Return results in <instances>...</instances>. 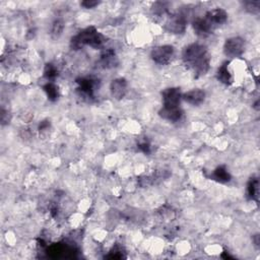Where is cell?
<instances>
[{
	"instance_id": "1",
	"label": "cell",
	"mask_w": 260,
	"mask_h": 260,
	"mask_svg": "<svg viewBox=\"0 0 260 260\" xmlns=\"http://www.w3.org/2000/svg\"><path fill=\"white\" fill-rule=\"evenodd\" d=\"M182 60L197 77L206 74L211 67V57L206 47L198 43H192L185 47L182 52Z\"/></svg>"
},
{
	"instance_id": "2",
	"label": "cell",
	"mask_w": 260,
	"mask_h": 260,
	"mask_svg": "<svg viewBox=\"0 0 260 260\" xmlns=\"http://www.w3.org/2000/svg\"><path fill=\"white\" fill-rule=\"evenodd\" d=\"M105 43V36L99 33L95 27H89L71 39L70 46L73 50H80L85 46H90L94 49H101Z\"/></svg>"
},
{
	"instance_id": "3",
	"label": "cell",
	"mask_w": 260,
	"mask_h": 260,
	"mask_svg": "<svg viewBox=\"0 0 260 260\" xmlns=\"http://www.w3.org/2000/svg\"><path fill=\"white\" fill-rule=\"evenodd\" d=\"M175 56V48L171 45H161L151 49L150 58L159 65H168Z\"/></svg>"
},
{
	"instance_id": "4",
	"label": "cell",
	"mask_w": 260,
	"mask_h": 260,
	"mask_svg": "<svg viewBox=\"0 0 260 260\" xmlns=\"http://www.w3.org/2000/svg\"><path fill=\"white\" fill-rule=\"evenodd\" d=\"M187 28V17L184 13L176 12L169 14L166 22L165 29L172 34H183Z\"/></svg>"
},
{
	"instance_id": "5",
	"label": "cell",
	"mask_w": 260,
	"mask_h": 260,
	"mask_svg": "<svg viewBox=\"0 0 260 260\" xmlns=\"http://www.w3.org/2000/svg\"><path fill=\"white\" fill-rule=\"evenodd\" d=\"M246 48L245 40L241 37H232L224 44V53L229 58H238L243 55Z\"/></svg>"
},
{
	"instance_id": "6",
	"label": "cell",
	"mask_w": 260,
	"mask_h": 260,
	"mask_svg": "<svg viewBox=\"0 0 260 260\" xmlns=\"http://www.w3.org/2000/svg\"><path fill=\"white\" fill-rule=\"evenodd\" d=\"M163 99V107L164 108H179L182 93L179 88H169L166 89L162 94Z\"/></svg>"
},
{
	"instance_id": "7",
	"label": "cell",
	"mask_w": 260,
	"mask_h": 260,
	"mask_svg": "<svg viewBox=\"0 0 260 260\" xmlns=\"http://www.w3.org/2000/svg\"><path fill=\"white\" fill-rule=\"evenodd\" d=\"M205 19L211 23L214 29L220 27V25L225 24L228 21L229 14L226 9L221 7H216L213 9H210L204 15Z\"/></svg>"
},
{
	"instance_id": "8",
	"label": "cell",
	"mask_w": 260,
	"mask_h": 260,
	"mask_svg": "<svg viewBox=\"0 0 260 260\" xmlns=\"http://www.w3.org/2000/svg\"><path fill=\"white\" fill-rule=\"evenodd\" d=\"M192 28L195 34L201 38L210 36L215 30L211 25V23L205 19V17H196L192 21Z\"/></svg>"
},
{
	"instance_id": "9",
	"label": "cell",
	"mask_w": 260,
	"mask_h": 260,
	"mask_svg": "<svg viewBox=\"0 0 260 260\" xmlns=\"http://www.w3.org/2000/svg\"><path fill=\"white\" fill-rule=\"evenodd\" d=\"M206 98V94L201 89H193L182 94V100L192 106H200Z\"/></svg>"
},
{
	"instance_id": "10",
	"label": "cell",
	"mask_w": 260,
	"mask_h": 260,
	"mask_svg": "<svg viewBox=\"0 0 260 260\" xmlns=\"http://www.w3.org/2000/svg\"><path fill=\"white\" fill-rule=\"evenodd\" d=\"M100 57H101L100 63L103 68H106V69L114 68L119 63V60H118V57L116 56L115 51L110 48H108V49L103 48V51H102Z\"/></svg>"
},
{
	"instance_id": "11",
	"label": "cell",
	"mask_w": 260,
	"mask_h": 260,
	"mask_svg": "<svg viewBox=\"0 0 260 260\" xmlns=\"http://www.w3.org/2000/svg\"><path fill=\"white\" fill-rule=\"evenodd\" d=\"M79 84V92L85 98H94V93L97 88V81L93 77H83L77 81Z\"/></svg>"
},
{
	"instance_id": "12",
	"label": "cell",
	"mask_w": 260,
	"mask_h": 260,
	"mask_svg": "<svg viewBox=\"0 0 260 260\" xmlns=\"http://www.w3.org/2000/svg\"><path fill=\"white\" fill-rule=\"evenodd\" d=\"M128 91V83L125 79H116L110 85V92L115 100H122Z\"/></svg>"
},
{
	"instance_id": "13",
	"label": "cell",
	"mask_w": 260,
	"mask_h": 260,
	"mask_svg": "<svg viewBox=\"0 0 260 260\" xmlns=\"http://www.w3.org/2000/svg\"><path fill=\"white\" fill-rule=\"evenodd\" d=\"M159 115L167 121L170 122H178L182 116H183V111L179 107V108H164L162 107V109L159 112Z\"/></svg>"
},
{
	"instance_id": "14",
	"label": "cell",
	"mask_w": 260,
	"mask_h": 260,
	"mask_svg": "<svg viewBox=\"0 0 260 260\" xmlns=\"http://www.w3.org/2000/svg\"><path fill=\"white\" fill-rule=\"evenodd\" d=\"M229 62H225L223 63L217 72V79L219 80V82H221L222 84L226 85V86H230L233 83V75L229 69L228 66Z\"/></svg>"
},
{
	"instance_id": "15",
	"label": "cell",
	"mask_w": 260,
	"mask_h": 260,
	"mask_svg": "<svg viewBox=\"0 0 260 260\" xmlns=\"http://www.w3.org/2000/svg\"><path fill=\"white\" fill-rule=\"evenodd\" d=\"M212 178L220 183H227L231 180V175L225 166H220L214 171Z\"/></svg>"
},
{
	"instance_id": "16",
	"label": "cell",
	"mask_w": 260,
	"mask_h": 260,
	"mask_svg": "<svg viewBox=\"0 0 260 260\" xmlns=\"http://www.w3.org/2000/svg\"><path fill=\"white\" fill-rule=\"evenodd\" d=\"M44 92L48 98L49 101L55 102L59 97V90L57 86L53 82H48L44 87Z\"/></svg>"
},
{
	"instance_id": "17",
	"label": "cell",
	"mask_w": 260,
	"mask_h": 260,
	"mask_svg": "<svg viewBox=\"0 0 260 260\" xmlns=\"http://www.w3.org/2000/svg\"><path fill=\"white\" fill-rule=\"evenodd\" d=\"M64 31V22L61 19H56L52 23L51 27V36L54 39H58Z\"/></svg>"
},
{
	"instance_id": "18",
	"label": "cell",
	"mask_w": 260,
	"mask_h": 260,
	"mask_svg": "<svg viewBox=\"0 0 260 260\" xmlns=\"http://www.w3.org/2000/svg\"><path fill=\"white\" fill-rule=\"evenodd\" d=\"M242 5L246 11L251 14H258L260 11V1L259 0H248V1L242 2Z\"/></svg>"
},
{
	"instance_id": "19",
	"label": "cell",
	"mask_w": 260,
	"mask_h": 260,
	"mask_svg": "<svg viewBox=\"0 0 260 260\" xmlns=\"http://www.w3.org/2000/svg\"><path fill=\"white\" fill-rule=\"evenodd\" d=\"M58 75V69L54 64H47L44 69V77L49 82H53Z\"/></svg>"
},
{
	"instance_id": "20",
	"label": "cell",
	"mask_w": 260,
	"mask_h": 260,
	"mask_svg": "<svg viewBox=\"0 0 260 260\" xmlns=\"http://www.w3.org/2000/svg\"><path fill=\"white\" fill-rule=\"evenodd\" d=\"M247 195L250 199H256L258 197V180H250L247 187Z\"/></svg>"
},
{
	"instance_id": "21",
	"label": "cell",
	"mask_w": 260,
	"mask_h": 260,
	"mask_svg": "<svg viewBox=\"0 0 260 260\" xmlns=\"http://www.w3.org/2000/svg\"><path fill=\"white\" fill-rule=\"evenodd\" d=\"M101 2L100 1H96V0H86V1H83L81 3V5L84 7V8H95L96 6H98Z\"/></svg>"
},
{
	"instance_id": "22",
	"label": "cell",
	"mask_w": 260,
	"mask_h": 260,
	"mask_svg": "<svg viewBox=\"0 0 260 260\" xmlns=\"http://www.w3.org/2000/svg\"><path fill=\"white\" fill-rule=\"evenodd\" d=\"M138 148L143 151V152H149V149H150V146H149V143L147 141H142L138 144Z\"/></svg>"
}]
</instances>
